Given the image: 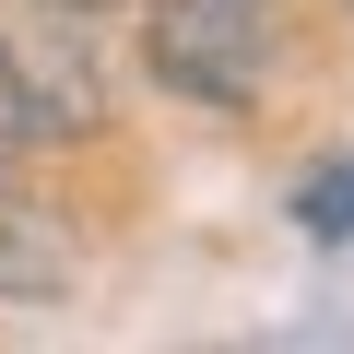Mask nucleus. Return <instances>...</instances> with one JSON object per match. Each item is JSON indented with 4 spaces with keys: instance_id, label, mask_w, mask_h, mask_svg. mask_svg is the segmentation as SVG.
Masks as SVG:
<instances>
[{
    "instance_id": "nucleus-5",
    "label": "nucleus",
    "mask_w": 354,
    "mask_h": 354,
    "mask_svg": "<svg viewBox=\"0 0 354 354\" xmlns=\"http://www.w3.org/2000/svg\"><path fill=\"white\" fill-rule=\"evenodd\" d=\"M59 12H106V0H59Z\"/></svg>"
},
{
    "instance_id": "nucleus-2",
    "label": "nucleus",
    "mask_w": 354,
    "mask_h": 354,
    "mask_svg": "<svg viewBox=\"0 0 354 354\" xmlns=\"http://www.w3.org/2000/svg\"><path fill=\"white\" fill-rule=\"evenodd\" d=\"M59 283H71L59 225H48V213H24L12 189H0V295H59Z\"/></svg>"
},
{
    "instance_id": "nucleus-4",
    "label": "nucleus",
    "mask_w": 354,
    "mask_h": 354,
    "mask_svg": "<svg viewBox=\"0 0 354 354\" xmlns=\"http://www.w3.org/2000/svg\"><path fill=\"white\" fill-rule=\"evenodd\" d=\"M36 130H48V106H36V71L0 48V177H12V153H24Z\"/></svg>"
},
{
    "instance_id": "nucleus-1",
    "label": "nucleus",
    "mask_w": 354,
    "mask_h": 354,
    "mask_svg": "<svg viewBox=\"0 0 354 354\" xmlns=\"http://www.w3.org/2000/svg\"><path fill=\"white\" fill-rule=\"evenodd\" d=\"M142 48H153V83L201 95V106H248V83H260V24H248V0H153Z\"/></svg>"
},
{
    "instance_id": "nucleus-3",
    "label": "nucleus",
    "mask_w": 354,
    "mask_h": 354,
    "mask_svg": "<svg viewBox=\"0 0 354 354\" xmlns=\"http://www.w3.org/2000/svg\"><path fill=\"white\" fill-rule=\"evenodd\" d=\"M295 225H307L319 248H354V153H330L307 189H295Z\"/></svg>"
}]
</instances>
